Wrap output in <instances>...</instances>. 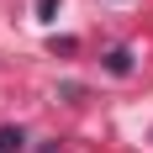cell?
<instances>
[{
  "mask_svg": "<svg viewBox=\"0 0 153 153\" xmlns=\"http://www.w3.org/2000/svg\"><path fill=\"white\" fill-rule=\"evenodd\" d=\"M27 148V132L21 127H0V153H21Z\"/></svg>",
  "mask_w": 153,
  "mask_h": 153,
  "instance_id": "obj_1",
  "label": "cell"
},
{
  "mask_svg": "<svg viewBox=\"0 0 153 153\" xmlns=\"http://www.w3.org/2000/svg\"><path fill=\"white\" fill-rule=\"evenodd\" d=\"M106 69H111V74H132V53H127V48L106 53Z\"/></svg>",
  "mask_w": 153,
  "mask_h": 153,
  "instance_id": "obj_2",
  "label": "cell"
},
{
  "mask_svg": "<svg viewBox=\"0 0 153 153\" xmlns=\"http://www.w3.org/2000/svg\"><path fill=\"white\" fill-rule=\"evenodd\" d=\"M53 11H58V0H37V16H42V21H48Z\"/></svg>",
  "mask_w": 153,
  "mask_h": 153,
  "instance_id": "obj_3",
  "label": "cell"
}]
</instances>
